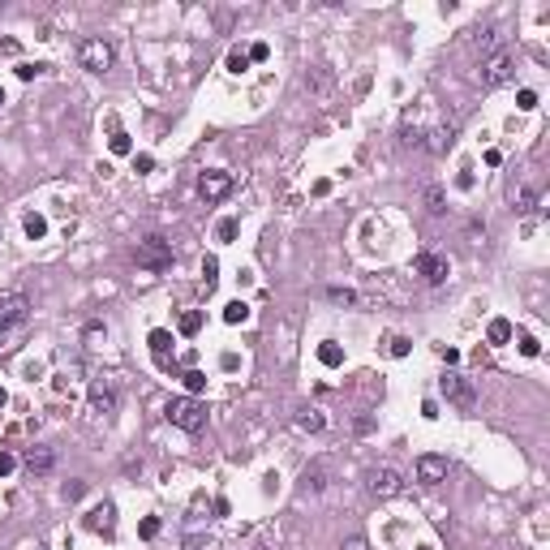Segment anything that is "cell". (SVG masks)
Instances as JSON below:
<instances>
[{"mask_svg": "<svg viewBox=\"0 0 550 550\" xmlns=\"http://www.w3.org/2000/svg\"><path fill=\"white\" fill-rule=\"evenodd\" d=\"M185 550H211V537H203V533H194V537H185Z\"/></svg>", "mask_w": 550, "mask_h": 550, "instance_id": "obj_37", "label": "cell"}, {"mask_svg": "<svg viewBox=\"0 0 550 550\" xmlns=\"http://www.w3.org/2000/svg\"><path fill=\"white\" fill-rule=\"evenodd\" d=\"M168 421L177 430H185V434H198L207 426V404H203V400H194V395H172L168 400Z\"/></svg>", "mask_w": 550, "mask_h": 550, "instance_id": "obj_1", "label": "cell"}, {"mask_svg": "<svg viewBox=\"0 0 550 550\" xmlns=\"http://www.w3.org/2000/svg\"><path fill=\"white\" fill-rule=\"evenodd\" d=\"M86 529L91 533H104V537H112V529H116V503H108V498H104V503H99V508H91L86 512Z\"/></svg>", "mask_w": 550, "mask_h": 550, "instance_id": "obj_10", "label": "cell"}, {"mask_svg": "<svg viewBox=\"0 0 550 550\" xmlns=\"http://www.w3.org/2000/svg\"><path fill=\"white\" fill-rule=\"evenodd\" d=\"M22 228H26L31 241H43V237H47V219H43V215H26V219H22Z\"/></svg>", "mask_w": 550, "mask_h": 550, "instance_id": "obj_22", "label": "cell"}, {"mask_svg": "<svg viewBox=\"0 0 550 550\" xmlns=\"http://www.w3.org/2000/svg\"><path fill=\"white\" fill-rule=\"evenodd\" d=\"M112 155H129V134L125 129H112Z\"/></svg>", "mask_w": 550, "mask_h": 550, "instance_id": "obj_28", "label": "cell"}, {"mask_svg": "<svg viewBox=\"0 0 550 550\" xmlns=\"http://www.w3.org/2000/svg\"><path fill=\"white\" fill-rule=\"evenodd\" d=\"M327 297H331L336 306H353V301H357V292H353V288H327Z\"/></svg>", "mask_w": 550, "mask_h": 550, "instance_id": "obj_27", "label": "cell"}, {"mask_svg": "<svg viewBox=\"0 0 550 550\" xmlns=\"http://www.w3.org/2000/svg\"><path fill=\"white\" fill-rule=\"evenodd\" d=\"M43 69H47V65H17V78H22V82H31V78H39Z\"/></svg>", "mask_w": 550, "mask_h": 550, "instance_id": "obj_35", "label": "cell"}, {"mask_svg": "<svg viewBox=\"0 0 550 550\" xmlns=\"http://www.w3.org/2000/svg\"><path fill=\"white\" fill-rule=\"evenodd\" d=\"M318 361H322V366H331V370H336V366H344V348H340L336 340L318 344Z\"/></svg>", "mask_w": 550, "mask_h": 550, "instance_id": "obj_20", "label": "cell"}, {"mask_svg": "<svg viewBox=\"0 0 550 550\" xmlns=\"http://www.w3.org/2000/svg\"><path fill=\"white\" fill-rule=\"evenodd\" d=\"M78 61H82V69H91V73H108V69L116 65V52H112L108 39H86V43L78 47Z\"/></svg>", "mask_w": 550, "mask_h": 550, "instance_id": "obj_5", "label": "cell"}, {"mask_svg": "<svg viewBox=\"0 0 550 550\" xmlns=\"http://www.w3.org/2000/svg\"><path fill=\"white\" fill-rule=\"evenodd\" d=\"M245 56H249V61H267V56H271V47H267V43H254Z\"/></svg>", "mask_w": 550, "mask_h": 550, "instance_id": "obj_40", "label": "cell"}, {"mask_svg": "<svg viewBox=\"0 0 550 550\" xmlns=\"http://www.w3.org/2000/svg\"><path fill=\"white\" fill-rule=\"evenodd\" d=\"M9 404V395H5V387H0V409H5Z\"/></svg>", "mask_w": 550, "mask_h": 550, "instance_id": "obj_47", "label": "cell"}, {"mask_svg": "<svg viewBox=\"0 0 550 550\" xmlns=\"http://www.w3.org/2000/svg\"><path fill=\"white\" fill-rule=\"evenodd\" d=\"M456 185H460V189H473V172H469V168H464L460 177H456Z\"/></svg>", "mask_w": 550, "mask_h": 550, "instance_id": "obj_46", "label": "cell"}, {"mask_svg": "<svg viewBox=\"0 0 550 550\" xmlns=\"http://www.w3.org/2000/svg\"><path fill=\"white\" fill-rule=\"evenodd\" d=\"M430 138H434V142H430V151H443V146H447V142H452V134H447V129H434Z\"/></svg>", "mask_w": 550, "mask_h": 550, "instance_id": "obj_38", "label": "cell"}, {"mask_svg": "<svg viewBox=\"0 0 550 550\" xmlns=\"http://www.w3.org/2000/svg\"><path fill=\"white\" fill-rule=\"evenodd\" d=\"M31 318V301L26 292H0V327H17Z\"/></svg>", "mask_w": 550, "mask_h": 550, "instance_id": "obj_9", "label": "cell"}, {"mask_svg": "<svg viewBox=\"0 0 550 550\" xmlns=\"http://www.w3.org/2000/svg\"><path fill=\"white\" fill-rule=\"evenodd\" d=\"M185 387L198 395V391H207V374L203 370H185Z\"/></svg>", "mask_w": 550, "mask_h": 550, "instance_id": "obj_26", "label": "cell"}, {"mask_svg": "<svg viewBox=\"0 0 550 550\" xmlns=\"http://www.w3.org/2000/svg\"><path fill=\"white\" fill-rule=\"evenodd\" d=\"M134 168H138V172H151V168H155V159H151V155H138V159H134Z\"/></svg>", "mask_w": 550, "mask_h": 550, "instance_id": "obj_44", "label": "cell"}, {"mask_svg": "<svg viewBox=\"0 0 550 550\" xmlns=\"http://www.w3.org/2000/svg\"><path fill=\"white\" fill-rule=\"evenodd\" d=\"M404 146H421V129H409L404 125Z\"/></svg>", "mask_w": 550, "mask_h": 550, "instance_id": "obj_43", "label": "cell"}, {"mask_svg": "<svg viewBox=\"0 0 550 550\" xmlns=\"http://www.w3.org/2000/svg\"><path fill=\"white\" fill-rule=\"evenodd\" d=\"M340 550H370V542H366L361 533H353V537H348V542H344Z\"/></svg>", "mask_w": 550, "mask_h": 550, "instance_id": "obj_39", "label": "cell"}, {"mask_svg": "<svg viewBox=\"0 0 550 550\" xmlns=\"http://www.w3.org/2000/svg\"><path fill=\"white\" fill-rule=\"evenodd\" d=\"M327 478H331V464H327V460H314V464L306 469V482H301V490H306V494L327 490Z\"/></svg>", "mask_w": 550, "mask_h": 550, "instance_id": "obj_15", "label": "cell"}, {"mask_svg": "<svg viewBox=\"0 0 550 550\" xmlns=\"http://www.w3.org/2000/svg\"><path fill=\"white\" fill-rule=\"evenodd\" d=\"M409 336H391V357H409Z\"/></svg>", "mask_w": 550, "mask_h": 550, "instance_id": "obj_32", "label": "cell"}, {"mask_svg": "<svg viewBox=\"0 0 550 550\" xmlns=\"http://www.w3.org/2000/svg\"><path fill=\"white\" fill-rule=\"evenodd\" d=\"M306 91H310L314 99H331V91H336V73H331L327 65H314V69L306 73Z\"/></svg>", "mask_w": 550, "mask_h": 550, "instance_id": "obj_11", "label": "cell"}, {"mask_svg": "<svg viewBox=\"0 0 550 550\" xmlns=\"http://www.w3.org/2000/svg\"><path fill=\"white\" fill-rule=\"evenodd\" d=\"M439 357H443L447 366H456V361H460V353H456V348H439Z\"/></svg>", "mask_w": 550, "mask_h": 550, "instance_id": "obj_45", "label": "cell"}, {"mask_svg": "<svg viewBox=\"0 0 550 550\" xmlns=\"http://www.w3.org/2000/svg\"><path fill=\"white\" fill-rule=\"evenodd\" d=\"M61 494H65V498H69V503H78V498H82V494H86V482H69V486H65V490H61Z\"/></svg>", "mask_w": 550, "mask_h": 550, "instance_id": "obj_33", "label": "cell"}, {"mask_svg": "<svg viewBox=\"0 0 550 550\" xmlns=\"http://www.w3.org/2000/svg\"><path fill=\"white\" fill-rule=\"evenodd\" d=\"M198 194L207 198V203H223V198L233 194V172H223V168H211L198 177Z\"/></svg>", "mask_w": 550, "mask_h": 550, "instance_id": "obj_8", "label": "cell"}, {"mask_svg": "<svg viewBox=\"0 0 550 550\" xmlns=\"http://www.w3.org/2000/svg\"><path fill=\"white\" fill-rule=\"evenodd\" d=\"M151 353L159 366H168V353H172V336L168 331H151Z\"/></svg>", "mask_w": 550, "mask_h": 550, "instance_id": "obj_21", "label": "cell"}, {"mask_svg": "<svg viewBox=\"0 0 550 550\" xmlns=\"http://www.w3.org/2000/svg\"><path fill=\"white\" fill-rule=\"evenodd\" d=\"M516 108H520V112H533V108H537V91H520V95H516Z\"/></svg>", "mask_w": 550, "mask_h": 550, "instance_id": "obj_30", "label": "cell"}, {"mask_svg": "<svg viewBox=\"0 0 550 550\" xmlns=\"http://www.w3.org/2000/svg\"><path fill=\"white\" fill-rule=\"evenodd\" d=\"M138 267L142 271H168L172 267V245L164 241V237H146V241H138Z\"/></svg>", "mask_w": 550, "mask_h": 550, "instance_id": "obj_4", "label": "cell"}, {"mask_svg": "<svg viewBox=\"0 0 550 550\" xmlns=\"http://www.w3.org/2000/svg\"><path fill=\"white\" fill-rule=\"evenodd\" d=\"M245 318H249L245 301H228V306H223V322H233V327H237V322H245Z\"/></svg>", "mask_w": 550, "mask_h": 550, "instance_id": "obj_24", "label": "cell"}, {"mask_svg": "<svg viewBox=\"0 0 550 550\" xmlns=\"http://www.w3.org/2000/svg\"><path fill=\"white\" fill-rule=\"evenodd\" d=\"M421 203H426L430 215H443V211H447V194H443V185H426V189H421Z\"/></svg>", "mask_w": 550, "mask_h": 550, "instance_id": "obj_16", "label": "cell"}, {"mask_svg": "<svg viewBox=\"0 0 550 550\" xmlns=\"http://www.w3.org/2000/svg\"><path fill=\"white\" fill-rule=\"evenodd\" d=\"M512 73H516V52L512 47H494V52L482 61V86L494 91V86L512 82Z\"/></svg>", "mask_w": 550, "mask_h": 550, "instance_id": "obj_2", "label": "cell"}, {"mask_svg": "<svg viewBox=\"0 0 550 550\" xmlns=\"http://www.w3.org/2000/svg\"><path fill=\"white\" fill-rule=\"evenodd\" d=\"M533 203H537V194H533L529 185H520V189H512V211H516V215H524V211H533Z\"/></svg>", "mask_w": 550, "mask_h": 550, "instance_id": "obj_18", "label": "cell"}, {"mask_svg": "<svg viewBox=\"0 0 550 550\" xmlns=\"http://www.w3.org/2000/svg\"><path fill=\"white\" fill-rule=\"evenodd\" d=\"M177 327H181V336H198V331H203V314H198V310H185Z\"/></svg>", "mask_w": 550, "mask_h": 550, "instance_id": "obj_23", "label": "cell"}, {"mask_svg": "<svg viewBox=\"0 0 550 550\" xmlns=\"http://www.w3.org/2000/svg\"><path fill=\"white\" fill-rule=\"evenodd\" d=\"M215 237H219V241H233V237H237V223H233V219H219Z\"/></svg>", "mask_w": 550, "mask_h": 550, "instance_id": "obj_36", "label": "cell"}, {"mask_svg": "<svg viewBox=\"0 0 550 550\" xmlns=\"http://www.w3.org/2000/svg\"><path fill=\"white\" fill-rule=\"evenodd\" d=\"M138 533H142V537H146V542H151V537H155V533H159V520H155V516H146V520H142V524H138Z\"/></svg>", "mask_w": 550, "mask_h": 550, "instance_id": "obj_34", "label": "cell"}, {"mask_svg": "<svg viewBox=\"0 0 550 550\" xmlns=\"http://www.w3.org/2000/svg\"><path fill=\"white\" fill-rule=\"evenodd\" d=\"M228 69H233V73H241V69H249V56L241 52V47H233V52H228Z\"/></svg>", "mask_w": 550, "mask_h": 550, "instance_id": "obj_31", "label": "cell"}, {"mask_svg": "<svg viewBox=\"0 0 550 550\" xmlns=\"http://www.w3.org/2000/svg\"><path fill=\"white\" fill-rule=\"evenodd\" d=\"M297 426H301V430H310V434H318L322 426H327V417H322L318 409H301V413H297Z\"/></svg>", "mask_w": 550, "mask_h": 550, "instance_id": "obj_17", "label": "cell"}, {"mask_svg": "<svg viewBox=\"0 0 550 550\" xmlns=\"http://www.w3.org/2000/svg\"><path fill=\"white\" fill-rule=\"evenodd\" d=\"M0 108H5V86H0Z\"/></svg>", "mask_w": 550, "mask_h": 550, "instance_id": "obj_48", "label": "cell"}, {"mask_svg": "<svg viewBox=\"0 0 550 550\" xmlns=\"http://www.w3.org/2000/svg\"><path fill=\"white\" fill-rule=\"evenodd\" d=\"M439 391L447 395V404H456L460 413H473V409H478V391H473V383L460 379V374H443V379H439Z\"/></svg>", "mask_w": 550, "mask_h": 550, "instance_id": "obj_3", "label": "cell"}, {"mask_svg": "<svg viewBox=\"0 0 550 550\" xmlns=\"http://www.w3.org/2000/svg\"><path fill=\"white\" fill-rule=\"evenodd\" d=\"M86 400H91V413H99V417H112L116 404H120V395H116V383H112V379H95L91 391H86Z\"/></svg>", "mask_w": 550, "mask_h": 550, "instance_id": "obj_7", "label": "cell"}, {"mask_svg": "<svg viewBox=\"0 0 550 550\" xmlns=\"http://www.w3.org/2000/svg\"><path fill=\"white\" fill-rule=\"evenodd\" d=\"M215 280H219V262L207 254V258H203V288L211 292V288H215Z\"/></svg>", "mask_w": 550, "mask_h": 550, "instance_id": "obj_25", "label": "cell"}, {"mask_svg": "<svg viewBox=\"0 0 550 550\" xmlns=\"http://www.w3.org/2000/svg\"><path fill=\"white\" fill-rule=\"evenodd\" d=\"M0 344H5V327H0Z\"/></svg>", "mask_w": 550, "mask_h": 550, "instance_id": "obj_49", "label": "cell"}, {"mask_svg": "<svg viewBox=\"0 0 550 550\" xmlns=\"http://www.w3.org/2000/svg\"><path fill=\"white\" fill-rule=\"evenodd\" d=\"M22 464H26L31 473H52V464H56V452H52V447H43V443H35V447H26V456H22Z\"/></svg>", "mask_w": 550, "mask_h": 550, "instance_id": "obj_14", "label": "cell"}, {"mask_svg": "<svg viewBox=\"0 0 550 550\" xmlns=\"http://www.w3.org/2000/svg\"><path fill=\"white\" fill-rule=\"evenodd\" d=\"M413 267H417L421 275H426V280H430V284H443V280H447V258H439V254H430V249H421V254L413 258Z\"/></svg>", "mask_w": 550, "mask_h": 550, "instance_id": "obj_12", "label": "cell"}, {"mask_svg": "<svg viewBox=\"0 0 550 550\" xmlns=\"http://www.w3.org/2000/svg\"><path fill=\"white\" fill-rule=\"evenodd\" d=\"M520 353H524V357H537V353H542L537 336H529V331H524V336H520Z\"/></svg>", "mask_w": 550, "mask_h": 550, "instance_id": "obj_29", "label": "cell"}, {"mask_svg": "<svg viewBox=\"0 0 550 550\" xmlns=\"http://www.w3.org/2000/svg\"><path fill=\"white\" fill-rule=\"evenodd\" d=\"M353 430H357V434H370V430H374V417H366V413H361V417L353 421Z\"/></svg>", "mask_w": 550, "mask_h": 550, "instance_id": "obj_42", "label": "cell"}, {"mask_svg": "<svg viewBox=\"0 0 550 550\" xmlns=\"http://www.w3.org/2000/svg\"><path fill=\"white\" fill-rule=\"evenodd\" d=\"M443 478H447V456H434V452H430V456H421V460H417V482L439 486Z\"/></svg>", "mask_w": 550, "mask_h": 550, "instance_id": "obj_13", "label": "cell"}, {"mask_svg": "<svg viewBox=\"0 0 550 550\" xmlns=\"http://www.w3.org/2000/svg\"><path fill=\"white\" fill-rule=\"evenodd\" d=\"M366 486H370V494H374V498H395L400 490H404V478H400V469L379 464V469H370Z\"/></svg>", "mask_w": 550, "mask_h": 550, "instance_id": "obj_6", "label": "cell"}, {"mask_svg": "<svg viewBox=\"0 0 550 550\" xmlns=\"http://www.w3.org/2000/svg\"><path fill=\"white\" fill-rule=\"evenodd\" d=\"M486 340H490V344H508V340H512V322H508V318H490Z\"/></svg>", "mask_w": 550, "mask_h": 550, "instance_id": "obj_19", "label": "cell"}, {"mask_svg": "<svg viewBox=\"0 0 550 550\" xmlns=\"http://www.w3.org/2000/svg\"><path fill=\"white\" fill-rule=\"evenodd\" d=\"M13 464H17V460H13V452H0V478H9Z\"/></svg>", "mask_w": 550, "mask_h": 550, "instance_id": "obj_41", "label": "cell"}]
</instances>
